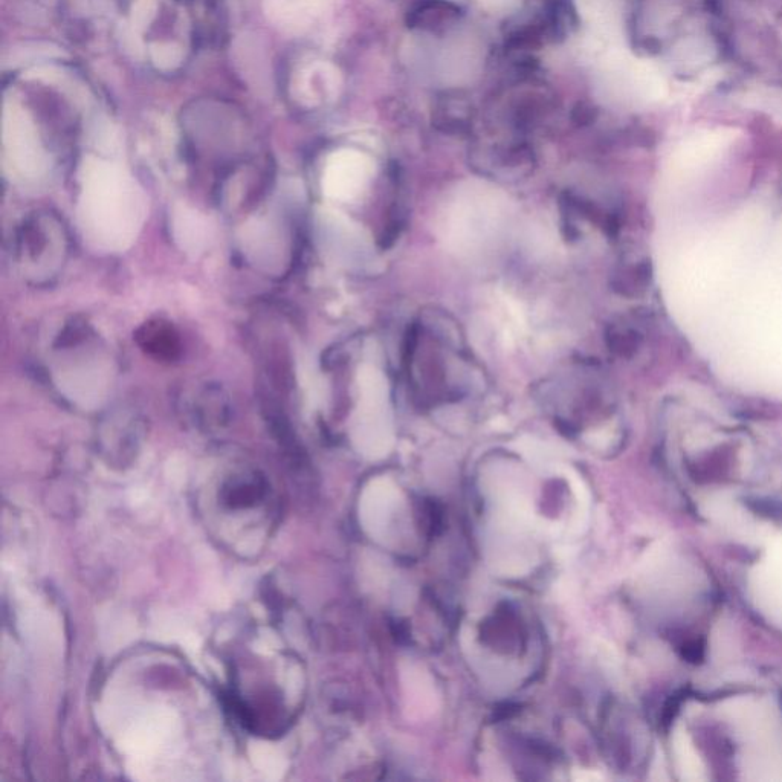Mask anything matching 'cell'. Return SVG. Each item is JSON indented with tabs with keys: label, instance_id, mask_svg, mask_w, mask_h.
I'll list each match as a JSON object with an SVG mask.
<instances>
[{
	"label": "cell",
	"instance_id": "5b68a950",
	"mask_svg": "<svg viewBox=\"0 0 782 782\" xmlns=\"http://www.w3.org/2000/svg\"><path fill=\"white\" fill-rule=\"evenodd\" d=\"M173 52H175V49L172 48L161 49L159 55L155 57L156 62L161 66H172L173 62H178L179 59V57H173Z\"/></svg>",
	"mask_w": 782,
	"mask_h": 782
},
{
	"label": "cell",
	"instance_id": "277c9868",
	"mask_svg": "<svg viewBox=\"0 0 782 782\" xmlns=\"http://www.w3.org/2000/svg\"><path fill=\"white\" fill-rule=\"evenodd\" d=\"M607 344L608 349L614 353V355L621 356V358H631L636 355L637 350L640 347V335L633 329H619V327H611L607 332Z\"/></svg>",
	"mask_w": 782,
	"mask_h": 782
},
{
	"label": "cell",
	"instance_id": "3957f363",
	"mask_svg": "<svg viewBox=\"0 0 782 782\" xmlns=\"http://www.w3.org/2000/svg\"><path fill=\"white\" fill-rule=\"evenodd\" d=\"M651 275H653V271H651L650 262L639 263V265L631 266L616 275L613 286L619 294L625 295V297H636V295L644 294L647 291Z\"/></svg>",
	"mask_w": 782,
	"mask_h": 782
},
{
	"label": "cell",
	"instance_id": "6da1fadb",
	"mask_svg": "<svg viewBox=\"0 0 782 782\" xmlns=\"http://www.w3.org/2000/svg\"><path fill=\"white\" fill-rule=\"evenodd\" d=\"M136 340L147 353L155 358L167 359V361L175 359L181 349L178 333L169 323H164V321L147 323L143 329L139 330Z\"/></svg>",
	"mask_w": 782,
	"mask_h": 782
},
{
	"label": "cell",
	"instance_id": "7a4b0ae2",
	"mask_svg": "<svg viewBox=\"0 0 782 782\" xmlns=\"http://www.w3.org/2000/svg\"><path fill=\"white\" fill-rule=\"evenodd\" d=\"M317 7V0H271V16L283 25H304Z\"/></svg>",
	"mask_w": 782,
	"mask_h": 782
}]
</instances>
